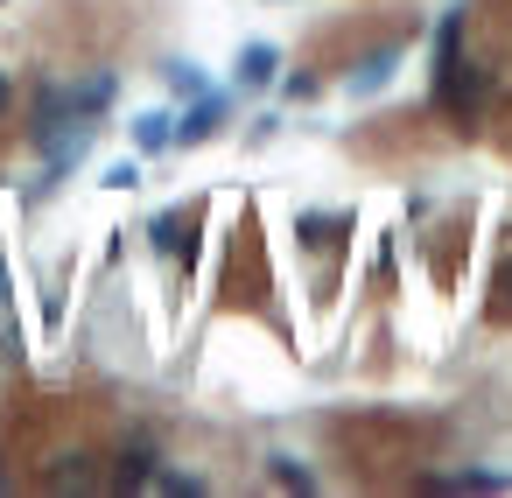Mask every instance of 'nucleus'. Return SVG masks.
<instances>
[{"label": "nucleus", "instance_id": "obj_1", "mask_svg": "<svg viewBox=\"0 0 512 498\" xmlns=\"http://www.w3.org/2000/svg\"><path fill=\"white\" fill-rule=\"evenodd\" d=\"M484 99V71H463V64H442L435 71V113L442 120H470Z\"/></svg>", "mask_w": 512, "mask_h": 498}, {"label": "nucleus", "instance_id": "obj_2", "mask_svg": "<svg viewBox=\"0 0 512 498\" xmlns=\"http://www.w3.org/2000/svg\"><path fill=\"white\" fill-rule=\"evenodd\" d=\"M92 134H99V127H85L78 113H71V127H50V134H43V155H50V169H57V176H64V169H78V162L92 155Z\"/></svg>", "mask_w": 512, "mask_h": 498}, {"label": "nucleus", "instance_id": "obj_3", "mask_svg": "<svg viewBox=\"0 0 512 498\" xmlns=\"http://www.w3.org/2000/svg\"><path fill=\"white\" fill-rule=\"evenodd\" d=\"M393 64H400V43H386V50H372L358 71H351V99H379L386 85H393Z\"/></svg>", "mask_w": 512, "mask_h": 498}, {"label": "nucleus", "instance_id": "obj_4", "mask_svg": "<svg viewBox=\"0 0 512 498\" xmlns=\"http://www.w3.org/2000/svg\"><path fill=\"white\" fill-rule=\"evenodd\" d=\"M274 71H281V50L274 43H246L239 50V92H267Z\"/></svg>", "mask_w": 512, "mask_h": 498}, {"label": "nucleus", "instance_id": "obj_5", "mask_svg": "<svg viewBox=\"0 0 512 498\" xmlns=\"http://www.w3.org/2000/svg\"><path fill=\"white\" fill-rule=\"evenodd\" d=\"M218 120H225V99L197 92V106H190V113H183V127H176V141H183V148H197V141H211V134H218Z\"/></svg>", "mask_w": 512, "mask_h": 498}, {"label": "nucleus", "instance_id": "obj_6", "mask_svg": "<svg viewBox=\"0 0 512 498\" xmlns=\"http://www.w3.org/2000/svg\"><path fill=\"white\" fill-rule=\"evenodd\" d=\"M64 106H71L78 120H92V113H106V106H113V78H106V71H92V78H85L78 92H64Z\"/></svg>", "mask_w": 512, "mask_h": 498}, {"label": "nucleus", "instance_id": "obj_7", "mask_svg": "<svg viewBox=\"0 0 512 498\" xmlns=\"http://www.w3.org/2000/svg\"><path fill=\"white\" fill-rule=\"evenodd\" d=\"M169 141H176V120H169L162 106H155V113H134V148H141V155H162Z\"/></svg>", "mask_w": 512, "mask_h": 498}, {"label": "nucleus", "instance_id": "obj_8", "mask_svg": "<svg viewBox=\"0 0 512 498\" xmlns=\"http://www.w3.org/2000/svg\"><path fill=\"white\" fill-rule=\"evenodd\" d=\"M344 225H351V218H330V211H302V218H295V239H302V246H330V232H344Z\"/></svg>", "mask_w": 512, "mask_h": 498}, {"label": "nucleus", "instance_id": "obj_9", "mask_svg": "<svg viewBox=\"0 0 512 498\" xmlns=\"http://www.w3.org/2000/svg\"><path fill=\"white\" fill-rule=\"evenodd\" d=\"M456 43H463V8H449V15H442V29H435V71H442V64H456Z\"/></svg>", "mask_w": 512, "mask_h": 498}, {"label": "nucleus", "instance_id": "obj_10", "mask_svg": "<svg viewBox=\"0 0 512 498\" xmlns=\"http://www.w3.org/2000/svg\"><path fill=\"white\" fill-rule=\"evenodd\" d=\"M512 477H498V470H463V477H442L435 491H505Z\"/></svg>", "mask_w": 512, "mask_h": 498}, {"label": "nucleus", "instance_id": "obj_11", "mask_svg": "<svg viewBox=\"0 0 512 498\" xmlns=\"http://www.w3.org/2000/svg\"><path fill=\"white\" fill-rule=\"evenodd\" d=\"M169 92H176V99H197V92H204V71H197V64H169Z\"/></svg>", "mask_w": 512, "mask_h": 498}, {"label": "nucleus", "instance_id": "obj_12", "mask_svg": "<svg viewBox=\"0 0 512 498\" xmlns=\"http://www.w3.org/2000/svg\"><path fill=\"white\" fill-rule=\"evenodd\" d=\"M155 246H162V253H176V246H183V218H176V211H162V218H155Z\"/></svg>", "mask_w": 512, "mask_h": 498}, {"label": "nucleus", "instance_id": "obj_13", "mask_svg": "<svg viewBox=\"0 0 512 498\" xmlns=\"http://www.w3.org/2000/svg\"><path fill=\"white\" fill-rule=\"evenodd\" d=\"M274 477H281V484H295V491H316V477H309L295 456H274Z\"/></svg>", "mask_w": 512, "mask_h": 498}, {"label": "nucleus", "instance_id": "obj_14", "mask_svg": "<svg viewBox=\"0 0 512 498\" xmlns=\"http://www.w3.org/2000/svg\"><path fill=\"white\" fill-rule=\"evenodd\" d=\"M155 470H148V449H134V456H120V484H148Z\"/></svg>", "mask_w": 512, "mask_h": 498}, {"label": "nucleus", "instance_id": "obj_15", "mask_svg": "<svg viewBox=\"0 0 512 498\" xmlns=\"http://www.w3.org/2000/svg\"><path fill=\"white\" fill-rule=\"evenodd\" d=\"M134 183H141V162H113L106 169V190H134Z\"/></svg>", "mask_w": 512, "mask_h": 498}, {"label": "nucleus", "instance_id": "obj_16", "mask_svg": "<svg viewBox=\"0 0 512 498\" xmlns=\"http://www.w3.org/2000/svg\"><path fill=\"white\" fill-rule=\"evenodd\" d=\"M15 106V85H8V71H0V113H8Z\"/></svg>", "mask_w": 512, "mask_h": 498}, {"label": "nucleus", "instance_id": "obj_17", "mask_svg": "<svg viewBox=\"0 0 512 498\" xmlns=\"http://www.w3.org/2000/svg\"><path fill=\"white\" fill-rule=\"evenodd\" d=\"M498 295H505V302H512V267H505V281H498Z\"/></svg>", "mask_w": 512, "mask_h": 498}, {"label": "nucleus", "instance_id": "obj_18", "mask_svg": "<svg viewBox=\"0 0 512 498\" xmlns=\"http://www.w3.org/2000/svg\"><path fill=\"white\" fill-rule=\"evenodd\" d=\"M0 295H8V281H0Z\"/></svg>", "mask_w": 512, "mask_h": 498}]
</instances>
